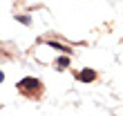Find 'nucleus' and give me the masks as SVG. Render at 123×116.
<instances>
[{
  "mask_svg": "<svg viewBox=\"0 0 123 116\" xmlns=\"http://www.w3.org/2000/svg\"><path fill=\"white\" fill-rule=\"evenodd\" d=\"M16 20H18V23H23V25H29V23H31L29 16H16Z\"/></svg>",
  "mask_w": 123,
  "mask_h": 116,
  "instance_id": "nucleus-5",
  "label": "nucleus"
},
{
  "mask_svg": "<svg viewBox=\"0 0 123 116\" xmlns=\"http://www.w3.org/2000/svg\"><path fill=\"white\" fill-rule=\"evenodd\" d=\"M47 45L52 47V49H56V52H63V54H69V52H72V49H67L65 45H61V42H56V40H49Z\"/></svg>",
  "mask_w": 123,
  "mask_h": 116,
  "instance_id": "nucleus-3",
  "label": "nucleus"
},
{
  "mask_svg": "<svg viewBox=\"0 0 123 116\" xmlns=\"http://www.w3.org/2000/svg\"><path fill=\"white\" fill-rule=\"evenodd\" d=\"M67 65H69V58H67V56H63V58H58V63H56V67H58V69H65Z\"/></svg>",
  "mask_w": 123,
  "mask_h": 116,
  "instance_id": "nucleus-4",
  "label": "nucleus"
},
{
  "mask_svg": "<svg viewBox=\"0 0 123 116\" xmlns=\"http://www.w3.org/2000/svg\"><path fill=\"white\" fill-rule=\"evenodd\" d=\"M18 89H23V92H29V89H40V81H38V78L27 76V78H23V81H18Z\"/></svg>",
  "mask_w": 123,
  "mask_h": 116,
  "instance_id": "nucleus-1",
  "label": "nucleus"
},
{
  "mask_svg": "<svg viewBox=\"0 0 123 116\" xmlns=\"http://www.w3.org/2000/svg\"><path fill=\"white\" fill-rule=\"evenodd\" d=\"M94 78H96V71L90 69V67H87V69H83L81 74H78V81H81V83H92Z\"/></svg>",
  "mask_w": 123,
  "mask_h": 116,
  "instance_id": "nucleus-2",
  "label": "nucleus"
},
{
  "mask_svg": "<svg viewBox=\"0 0 123 116\" xmlns=\"http://www.w3.org/2000/svg\"><path fill=\"white\" fill-rule=\"evenodd\" d=\"M2 81H5V71L0 69V83H2Z\"/></svg>",
  "mask_w": 123,
  "mask_h": 116,
  "instance_id": "nucleus-6",
  "label": "nucleus"
}]
</instances>
